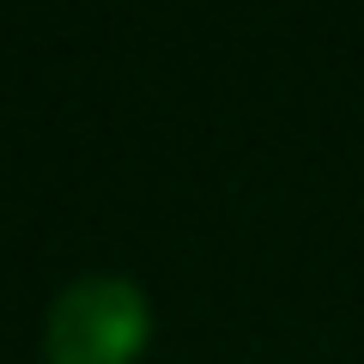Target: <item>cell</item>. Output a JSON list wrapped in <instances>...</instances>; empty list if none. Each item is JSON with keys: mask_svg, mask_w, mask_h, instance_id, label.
<instances>
[{"mask_svg": "<svg viewBox=\"0 0 364 364\" xmlns=\"http://www.w3.org/2000/svg\"><path fill=\"white\" fill-rule=\"evenodd\" d=\"M146 310L140 286L116 273H91L73 279L49 304V364H128L146 346Z\"/></svg>", "mask_w": 364, "mask_h": 364, "instance_id": "1", "label": "cell"}]
</instances>
